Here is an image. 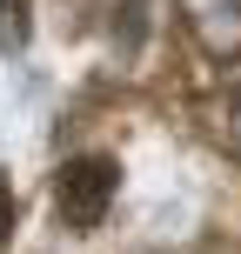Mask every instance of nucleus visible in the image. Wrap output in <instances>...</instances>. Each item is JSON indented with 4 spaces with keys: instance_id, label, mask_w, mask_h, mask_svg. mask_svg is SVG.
I'll return each mask as SVG.
<instances>
[{
    "instance_id": "obj_2",
    "label": "nucleus",
    "mask_w": 241,
    "mask_h": 254,
    "mask_svg": "<svg viewBox=\"0 0 241 254\" xmlns=\"http://www.w3.org/2000/svg\"><path fill=\"white\" fill-rule=\"evenodd\" d=\"M13 228V194H7V181H0V234Z\"/></svg>"
},
{
    "instance_id": "obj_1",
    "label": "nucleus",
    "mask_w": 241,
    "mask_h": 254,
    "mask_svg": "<svg viewBox=\"0 0 241 254\" xmlns=\"http://www.w3.org/2000/svg\"><path fill=\"white\" fill-rule=\"evenodd\" d=\"M114 161H101V154H87V161H74L61 174V214L74 221V228H94V221L107 214V201H114Z\"/></svg>"
}]
</instances>
